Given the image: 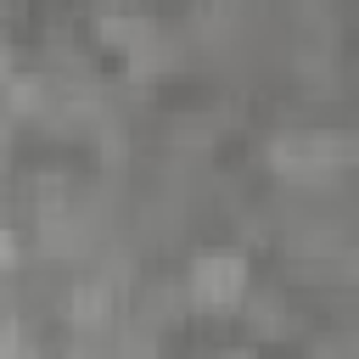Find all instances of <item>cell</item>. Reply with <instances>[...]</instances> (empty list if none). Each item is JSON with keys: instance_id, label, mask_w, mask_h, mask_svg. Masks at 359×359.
I'll return each mask as SVG.
<instances>
[{"instance_id": "6da1fadb", "label": "cell", "mask_w": 359, "mask_h": 359, "mask_svg": "<svg viewBox=\"0 0 359 359\" xmlns=\"http://www.w3.org/2000/svg\"><path fill=\"white\" fill-rule=\"evenodd\" d=\"M196 280H202V292H208V297H230L241 275H236V264H219V258H213V264H202V275H196Z\"/></svg>"}]
</instances>
